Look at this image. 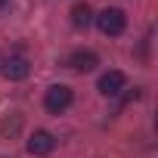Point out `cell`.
<instances>
[{"mask_svg": "<svg viewBox=\"0 0 158 158\" xmlns=\"http://www.w3.org/2000/svg\"><path fill=\"white\" fill-rule=\"evenodd\" d=\"M3 3H6V0H0V6H3Z\"/></svg>", "mask_w": 158, "mask_h": 158, "instance_id": "obj_9", "label": "cell"}, {"mask_svg": "<svg viewBox=\"0 0 158 158\" xmlns=\"http://www.w3.org/2000/svg\"><path fill=\"white\" fill-rule=\"evenodd\" d=\"M71 99H74L71 87H65V84H53V87L47 90V96H44V106H47L50 115H62V112L71 106Z\"/></svg>", "mask_w": 158, "mask_h": 158, "instance_id": "obj_2", "label": "cell"}, {"mask_svg": "<svg viewBox=\"0 0 158 158\" xmlns=\"http://www.w3.org/2000/svg\"><path fill=\"white\" fill-rule=\"evenodd\" d=\"M56 149V136L50 130H34L31 139H28V152L31 155H50Z\"/></svg>", "mask_w": 158, "mask_h": 158, "instance_id": "obj_4", "label": "cell"}, {"mask_svg": "<svg viewBox=\"0 0 158 158\" xmlns=\"http://www.w3.org/2000/svg\"><path fill=\"white\" fill-rule=\"evenodd\" d=\"M96 25H99V31H102V34H109V37H118V34L127 28V16H124V10H118V6H109V10H102V13L96 16Z\"/></svg>", "mask_w": 158, "mask_h": 158, "instance_id": "obj_1", "label": "cell"}, {"mask_svg": "<svg viewBox=\"0 0 158 158\" xmlns=\"http://www.w3.org/2000/svg\"><path fill=\"white\" fill-rule=\"evenodd\" d=\"M124 84H127L124 71H106V74L99 77V93H102V96H118V93L124 90Z\"/></svg>", "mask_w": 158, "mask_h": 158, "instance_id": "obj_6", "label": "cell"}, {"mask_svg": "<svg viewBox=\"0 0 158 158\" xmlns=\"http://www.w3.org/2000/svg\"><path fill=\"white\" fill-rule=\"evenodd\" d=\"M99 65V56L93 53V50H74L71 56H68V68H74V71H93Z\"/></svg>", "mask_w": 158, "mask_h": 158, "instance_id": "obj_5", "label": "cell"}, {"mask_svg": "<svg viewBox=\"0 0 158 158\" xmlns=\"http://www.w3.org/2000/svg\"><path fill=\"white\" fill-rule=\"evenodd\" d=\"M19 124H22V121L13 115V118H6L3 124H0V133H3V136H6V133H16V130H19Z\"/></svg>", "mask_w": 158, "mask_h": 158, "instance_id": "obj_8", "label": "cell"}, {"mask_svg": "<svg viewBox=\"0 0 158 158\" xmlns=\"http://www.w3.org/2000/svg\"><path fill=\"white\" fill-rule=\"evenodd\" d=\"M28 71H31V65L25 56H10V59L0 62V74L6 81H22V77H28Z\"/></svg>", "mask_w": 158, "mask_h": 158, "instance_id": "obj_3", "label": "cell"}, {"mask_svg": "<svg viewBox=\"0 0 158 158\" xmlns=\"http://www.w3.org/2000/svg\"><path fill=\"white\" fill-rule=\"evenodd\" d=\"M90 22H93V10L87 3H74L71 6V25L74 28H87Z\"/></svg>", "mask_w": 158, "mask_h": 158, "instance_id": "obj_7", "label": "cell"}]
</instances>
